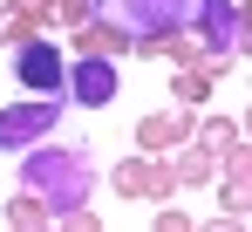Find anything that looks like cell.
<instances>
[{"mask_svg":"<svg viewBox=\"0 0 252 232\" xmlns=\"http://www.w3.org/2000/svg\"><path fill=\"white\" fill-rule=\"evenodd\" d=\"M48 130H55V96L28 103V110H0V151H21V144H34Z\"/></svg>","mask_w":252,"mask_h":232,"instance_id":"cell-3","label":"cell"},{"mask_svg":"<svg viewBox=\"0 0 252 232\" xmlns=\"http://www.w3.org/2000/svg\"><path fill=\"white\" fill-rule=\"evenodd\" d=\"M14 69H21V82H28V89H41V96H55V89H62V55H55L48 41H28V48L14 55Z\"/></svg>","mask_w":252,"mask_h":232,"instance_id":"cell-4","label":"cell"},{"mask_svg":"<svg viewBox=\"0 0 252 232\" xmlns=\"http://www.w3.org/2000/svg\"><path fill=\"white\" fill-rule=\"evenodd\" d=\"M21 185H28V198H41L48 212H82L95 171H89V157L75 151V144H68V151L55 144V151H34L21 164Z\"/></svg>","mask_w":252,"mask_h":232,"instance_id":"cell-1","label":"cell"},{"mask_svg":"<svg viewBox=\"0 0 252 232\" xmlns=\"http://www.w3.org/2000/svg\"><path fill=\"white\" fill-rule=\"evenodd\" d=\"M89 14L116 35H170L198 21V0H89Z\"/></svg>","mask_w":252,"mask_h":232,"instance_id":"cell-2","label":"cell"},{"mask_svg":"<svg viewBox=\"0 0 252 232\" xmlns=\"http://www.w3.org/2000/svg\"><path fill=\"white\" fill-rule=\"evenodd\" d=\"M198 14H205V28H211V48H232L239 41V14H232V0H198Z\"/></svg>","mask_w":252,"mask_h":232,"instance_id":"cell-6","label":"cell"},{"mask_svg":"<svg viewBox=\"0 0 252 232\" xmlns=\"http://www.w3.org/2000/svg\"><path fill=\"white\" fill-rule=\"evenodd\" d=\"M109 96H116V69L95 62V55L75 62V103H109Z\"/></svg>","mask_w":252,"mask_h":232,"instance_id":"cell-5","label":"cell"}]
</instances>
